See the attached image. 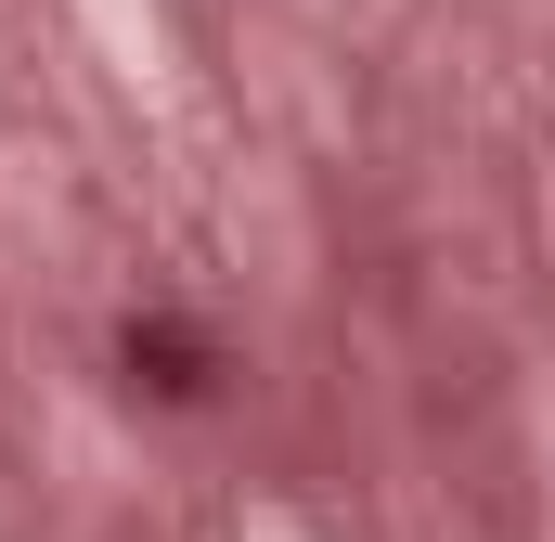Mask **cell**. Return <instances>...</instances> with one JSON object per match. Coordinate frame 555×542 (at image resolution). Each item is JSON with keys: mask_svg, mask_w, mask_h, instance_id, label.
Here are the masks:
<instances>
[{"mask_svg": "<svg viewBox=\"0 0 555 542\" xmlns=\"http://www.w3.org/2000/svg\"><path fill=\"white\" fill-rule=\"evenodd\" d=\"M117 362H130V388H155V401H220V349L194 336V323H168V310H142L130 336H117Z\"/></svg>", "mask_w": 555, "mask_h": 542, "instance_id": "obj_1", "label": "cell"}]
</instances>
